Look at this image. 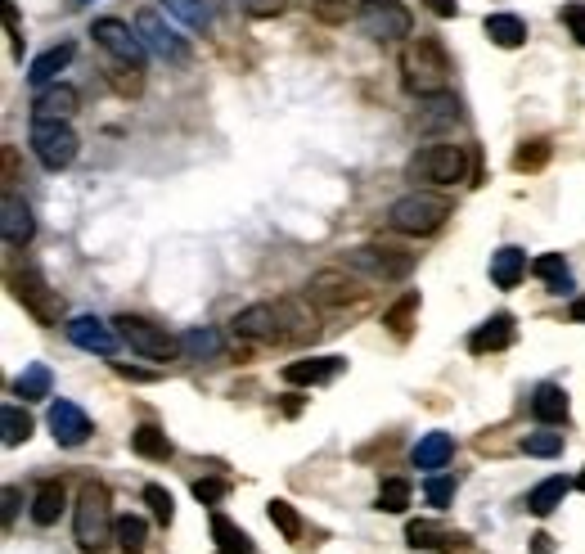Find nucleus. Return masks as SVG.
Instances as JSON below:
<instances>
[{
  "label": "nucleus",
  "instance_id": "nucleus-43",
  "mask_svg": "<svg viewBox=\"0 0 585 554\" xmlns=\"http://www.w3.org/2000/svg\"><path fill=\"white\" fill-rule=\"evenodd\" d=\"M558 19L567 23V32L576 37V46H585V0H567L563 10H558Z\"/></svg>",
  "mask_w": 585,
  "mask_h": 554
},
{
  "label": "nucleus",
  "instance_id": "nucleus-30",
  "mask_svg": "<svg viewBox=\"0 0 585 554\" xmlns=\"http://www.w3.org/2000/svg\"><path fill=\"white\" fill-rule=\"evenodd\" d=\"M131 451L144 455V460H171V451H176V446H171V437L162 433L158 424H140L131 433Z\"/></svg>",
  "mask_w": 585,
  "mask_h": 554
},
{
  "label": "nucleus",
  "instance_id": "nucleus-10",
  "mask_svg": "<svg viewBox=\"0 0 585 554\" xmlns=\"http://www.w3.org/2000/svg\"><path fill=\"white\" fill-rule=\"evenodd\" d=\"M117 334H122V343H131V352L149 356V361H176L185 347H180V338H171L167 329L149 325L144 316H117L113 320Z\"/></svg>",
  "mask_w": 585,
  "mask_h": 554
},
{
  "label": "nucleus",
  "instance_id": "nucleus-22",
  "mask_svg": "<svg viewBox=\"0 0 585 554\" xmlns=\"http://www.w3.org/2000/svg\"><path fill=\"white\" fill-rule=\"evenodd\" d=\"M567 392L558 388V383H540L536 392H531V415L540 419V424H567Z\"/></svg>",
  "mask_w": 585,
  "mask_h": 554
},
{
  "label": "nucleus",
  "instance_id": "nucleus-37",
  "mask_svg": "<svg viewBox=\"0 0 585 554\" xmlns=\"http://www.w3.org/2000/svg\"><path fill=\"white\" fill-rule=\"evenodd\" d=\"M266 514H270V523L279 527V536H284V541H297V536H302V514H297L288 500H270Z\"/></svg>",
  "mask_w": 585,
  "mask_h": 554
},
{
  "label": "nucleus",
  "instance_id": "nucleus-21",
  "mask_svg": "<svg viewBox=\"0 0 585 554\" xmlns=\"http://www.w3.org/2000/svg\"><path fill=\"white\" fill-rule=\"evenodd\" d=\"M450 455H455V442H450V433H423L419 446L410 451V460H414V469L437 473V469H446V464H450Z\"/></svg>",
  "mask_w": 585,
  "mask_h": 554
},
{
  "label": "nucleus",
  "instance_id": "nucleus-33",
  "mask_svg": "<svg viewBox=\"0 0 585 554\" xmlns=\"http://www.w3.org/2000/svg\"><path fill=\"white\" fill-rule=\"evenodd\" d=\"M113 541L122 545L126 554H140L144 545H149V523H144V518H135V514H122V518H117Z\"/></svg>",
  "mask_w": 585,
  "mask_h": 554
},
{
  "label": "nucleus",
  "instance_id": "nucleus-40",
  "mask_svg": "<svg viewBox=\"0 0 585 554\" xmlns=\"http://www.w3.org/2000/svg\"><path fill=\"white\" fill-rule=\"evenodd\" d=\"M522 451L549 460V455L563 451V433H527V437H522Z\"/></svg>",
  "mask_w": 585,
  "mask_h": 554
},
{
  "label": "nucleus",
  "instance_id": "nucleus-36",
  "mask_svg": "<svg viewBox=\"0 0 585 554\" xmlns=\"http://www.w3.org/2000/svg\"><path fill=\"white\" fill-rule=\"evenodd\" d=\"M0 428H5V446H18V442L32 437V419H27V410L14 406V401L0 410Z\"/></svg>",
  "mask_w": 585,
  "mask_h": 554
},
{
  "label": "nucleus",
  "instance_id": "nucleus-6",
  "mask_svg": "<svg viewBox=\"0 0 585 554\" xmlns=\"http://www.w3.org/2000/svg\"><path fill=\"white\" fill-rule=\"evenodd\" d=\"M450 217V199H441V194H405V199L392 203V212H387V221H392V230H401V235H432V230H441Z\"/></svg>",
  "mask_w": 585,
  "mask_h": 554
},
{
  "label": "nucleus",
  "instance_id": "nucleus-45",
  "mask_svg": "<svg viewBox=\"0 0 585 554\" xmlns=\"http://www.w3.org/2000/svg\"><path fill=\"white\" fill-rule=\"evenodd\" d=\"M225 491H230V482L225 478H198L194 482V500H203V505H221Z\"/></svg>",
  "mask_w": 585,
  "mask_h": 554
},
{
  "label": "nucleus",
  "instance_id": "nucleus-17",
  "mask_svg": "<svg viewBox=\"0 0 585 554\" xmlns=\"http://www.w3.org/2000/svg\"><path fill=\"white\" fill-rule=\"evenodd\" d=\"M509 343H513V316H509V311H495L486 325H477L473 334H468V352H477V356L504 352Z\"/></svg>",
  "mask_w": 585,
  "mask_h": 554
},
{
  "label": "nucleus",
  "instance_id": "nucleus-27",
  "mask_svg": "<svg viewBox=\"0 0 585 554\" xmlns=\"http://www.w3.org/2000/svg\"><path fill=\"white\" fill-rule=\"evenodd\" d=\"M567 491H572V482H567V478H545V482H536V487L527 491V509H531L536 518L554 514V509L567 500Z\"/></svg>",
  "mask_w": 585,
  "mask_h": 554
},
{
  "label": "nucleus",
  "instance_id": "nucleus-11",
  "mask_svg": "<svg viewBox=\"0 0 585 554\" xmlns=\"http://www.w3.org/2000/svg\"><path fill=\"white\" fill-rule=\"evenodd\" d=\"M90 37H95V46H104L108 55L117 59V64H126V68H144V55H149V46H144L140 32H131L122 19H95Z\"/></svg>",
  "mask_w": 585,
  "mask_h": 554
},
{
  "label": "nucleus",
  "instance_id": "nucleus-26",
  "mask_svg": "<svg viewBox=\"0 0 585 554\" xmlns=\"http://www.w3.org/2000/svg\"><path fill=\"white\" fill-rule=\"evenodd\" d=\"M482 28L500 50H518L522 41H527V23H522L518 14H486Z\"/></svg>",
  "mask_w": 585,
  "mask_h": 554
},
{
  "label": "nucleus",
  "instance_id": "nucleus-24",
  "mask_svg": "<svg viewBox=\"0 0 585 554\" xmlns=\"http://www.w3.org/2000/svg\"><path fill=\"white\" fill-rule=\"evenodd\" d=\"M459 122V104H455V95H432L428 104H423L419 113H414V127L419 131H441V127H455Z\"/></svg>",
  "mask_w": 585,
  "mask_h": 554
},
{
  "label": "nucleus",
  "instance_id": "nucleus-7",
  "mask_svg": "<svg viewBox=\"0 0 585 554\" xmlns=\"http://www.w3.org/2000/svg\"><path fill=\"white\" fill-rule=\"evenodd\" d=\"M284 325H306V316H297L288 302H257V307H243L234 316V334L252 338V343H284L288 329Z\"/></svg>",
  "mask_w": 585,
  "mask_h": 554
},
{
  "label": "nucleus",
  "instance_id": "nucleus-25",
  "mask_svg": "<svg viewBox=\"0 0 585 554\" xmlns=\"http://www.w3.org/2000/svg\"><path fill=\"white\" fill-rule=\"evenodd\" d=\"M63 505H68V491H63V482H41V491L32 496V523L36 527H54L63 514Z\"/></svg>",
  "mask_w": 585,
  "mask_h": 554
},
{
  "label": "nucleus",
  "instance_id": "nucleus-13",
  "mask_svg": "<svg viewBox=\"0 0 585 554\" xmlns=\"http://www.w3.org/2000/svg\"><path fill=\"white\" fill-rule=\"evenodd\" d=\"M68 338H72V347H81V352H95V356H113L117 352V325H108V320H99V316H72L68 325Z\"/></svg>",
  "mask_w": 585,
  "mask_h": 554
},
{
  "label": "nucleus",
  "instance_id": "nucleus-18",
  "mask_svg": "<svg viewBox=\"0 0 585 554\" xmlns=\"http://www.w3.org/2000/svg\"><path fill=\"white\" fill-rule=\"evenodd\" d=\"M342 356H315V361H293L284 365V383H293V388H315V383H329L333 374L342 370Z\"/></svg>",
  "mask_w": 585,
  "mask_h": 554
},
{
  "label": "nucleus",
  "instance_id": "nucleus-48",
  "mask_svg": "<svg viewBox=\"0 0 585 554\" xmlns=\"http://www.w3.org/2000/svg\"><path fill=\"white\" fill-rule=\"evenodd\" d=\"M441 554H464L468 550V536L464 532H441V545H437Z\"/></svg>",
  "mask_w": 585,
  "mask_h": 554
},
{
  "label": "nucleus",
  "instance_id": "nucleus-47",
  "mask_svg": "<svg viewBox=\"0 0 585 554\" xmlns=\"http://www.w3.org/2000/svg\"><path fill=\"white\" fill-rule=\"evenodd\" d=\"M306 5L315 10V19H324V23H342V19H347V5H351V0H306Z\"/></svg>",
  "mask_w": 585,
  "mask_h": 554
},
{
  "label": "nucleus",
  "instance_id": "nucleus-15",
  "mask_svg": "<svg viewBox=\"0 0 585 554\" xmlns=\"http://www.w3.org/2000/svg\"><path fill=\"white\" fill-rule=\"evenodd\" d=\"M45 419H50V433H54V442H59V446H81V442L90 437L86 410L72 406V401H54Z\"/></svg>",
  "mask_w": 585,
  "mask_h": 554
},
{
  "label": "nucleus",
  "instance_id": "nucleus-9",
  "mask_svg": "<svg viewBox=\"0 0 585 554\" xmlns=\"http://www.w3.org/2000/svg\"><path fill=\"white\" fill-rule=\"evenodd\" d=\"M356 23H360V32L374 41H401L414 32V19L401 0H360Z\"/></svg>",
  "mask_w": 585,
  "mask_h": 554
},
{
  "label": "nucleus",
  "instance_id": "nucleus-49",
  "mask_svg": "<svg viewBox=\"0 0 585 554\" xmlns=\"http://www.w3.org/2000/svg\"><path fill=\"white\" fill-rule=\"evenodd\" d=\"M423 5H428L437 19H455V14H459V0H423Z\"/></svg>",
  "mask_w": 585,
  "mask_h": 554
},
{
  "label": "nucleus",
  "instance_id": "nucleus-8",
  "mask_svg": "<svg viewBox=\"0 0 585 554\" xmlns=\"http://www.w3.org/2000/svg\"><path fill=\"white\" fill-rule=\"evenodd\" d=\"M9 289H14V298L23 302V311L36 320V325H59L63 298H59V289L45 284V275L36 271V266H18V271L9 275Z\"/></svg>",
  "mask_w": 585,
  "mask_h": 554
},
{
  "label": "nucleus",
  "instance_id": "nucleus-32",
  "mask_svg": "<svg viewBox=\"0 0 585 554\" xmlns=\"http://www.w3.org/2000/svg\"><path fill=\"white\" fill-rule=\"evenodd\" d=\"M50 383H54V379H50V365L36 361V365H27V370L14 379V392H18L23 401H41V397H50Z\"/></svg>",
  "mask_w": 585,
  "mask_h": 554
},
{
  "label": "nucleus",
  "instance_id": "nucleus-1",
  "mask_svg": "<svg viewBox=\"0 0 585 554\" xmlns=\"http://www.w3.org/2000/svg\"><path fill=\"white\" fill-rule=\"evenodd\" d=\"M450 64L446 46L437 37H410L401 50V77H405V91L419 95V100H432V95H446L450 91Z\"/></svg>",
  "mask_w": 585,
  "mask_h": 554
},
{
  "label": "nucleus",
  "instance_id": "nucleus-20",
  "mask_svg": "<svg viewBox=\"0 0 585 554\" xmlns=\"http://www.w3.org/2000/svg\"><path fill=\"white\" fill-rule=\"evenodd\" d=\"M77 104H81V95H77V86H45V91H36V100H32V113L36 118H63L68 122L72 113H77Z\"/></svg>",
  "mask_w": 585,
  "mask_h": 554
},
{
  "label": "nucleus",
  "instance_id": "nucleus-19",
  "mask_svg": "<svg viewBox=\"0 0 585 554\" xmlns=\"http://www.w3.org/2000/svg\"><path fill=\"white\" fill-rule=\"evenodd\" d=\"M72 55H77V46H72V41H59V46H50L45 55L32 59V68H27V82H32L36 91H45V86H50L54 77H59L63 68L72 64Z\"/></svg>",
  "mask_w": 585,
  "mask_h": 554
},
{
  "label": "nucleus",
  "instance_id": "nucleus-23",
  "mask_svg": "<svg viewBox=\"0 0 585 554\" xmlns=\"http://www.w3.org/2000/svg\"><path fill=\"white\" fill-rule=\"evenodd\" d=\"M527 275V253L522 248H500V253H491V280L495 289H518V280Z\"/></svg>",
  "mask_w": 585,
  "mask_h": 554
},
{
  "label": "nucleus",
  "instance_id": "nucleus-2",
  "mask_svg": "<svg viewBox=\"0 0 585 554\" xmlns=\"http://www.w3.org/2000/svg\"><path fill=\"white\" fill-rule=\"evenodd\" d=\"M117 532V518L108 509V491L99 482H86L77 496V509H72V536L86 554H99Z\"/></svg>",
  "mask_w": 585,
  "mask_h": 554
},
{
  "label": "nucleus",
  "instance_id": "nucleus-42",
  "mask_svg": "<svg viewBox=\"0 0 585 554\" xmlns=\"http://www.w3.org/2000/svg\"><path fill=\"white\" fill-rule=\"evenodd\" d=\"M423 496H428L432 509H446L450 500H455V478H441V473H432L428 487H423Z\"/></svg>",
  "mask_w": 585,
  "mask_h": 554
},
{
  "label": "nucleus",
  "instance_id": "nucleus-52",
  "mask_svg": "<svg viewBox=\"0 0 585 554\" xmlns=\"http://www.w3.org/2000/svg\"><path fill=\"white\" fill-rule=\"evenodd\" d=\"M117 374H122V379H135V383L153 379V374H144V370H131V365H117Z\"/></svg>",
  "mask_w": 585,
  "mask_h": 554
},
{
  "label": "nucleus",
  "instance_id": "nucleus-12",
  "mask_svg": "<svg viewBox=\"0 0 585 554\" xmlns=\"http://www.w3.org/2000/svg\"><path fill=\"white\" fill-rule=\"evenodd\" d=\"M135 32H140V41L158 59H167V64H176V68L189 64V46L176 37V28H171V23L162 19L158 10H140V19H135Z\"/></svg>",
  "mask_w": 585,
  "mask_h": 554
},
{
  "label": "nucleus",
  "instance_id": "nucleus-39",
  "mask_svg": "<svg viewBox=\"0 0 585 554\" xmlns=\"http://www.w3.org/2000/svg\"><path fill=\"white\" fill-rule=\"evenodd\" d=\"M144 505L153 509V518H158L162 527H167L171 518H176V500H171V491H167V487H158V482H149V487H144Z\"/></svg>",
  "mask_w": 585,
  "mask_h": 554
},
{
  "label": "nucleus",
  "instance_id": "nucleus-14",
  "mask_svg": "<svg viewBox=\"0 0 585 554\" xmlns=\"http://www.w3.org/2000/svg\"><path fill=\"white\" fill-rule=\"evenodd\" d=\"M306 293H311L320 307H347V302H360V298H365V289H360V284L347 275V266H342V271H320V275H311Z\"/></svg>",
  "mask_w": 585,
  "mask_h": 554
},
{
  "label": "nucleus",
  "instance_id": "nucleus-51",
  "mask_svg": "<svg viewBox=\"0 0 585 554\" xmlns=\"http://www.w3.org/2000/svg\"><path fill=\"white\" fill-rule=\"evenodd\" d=\"M531 541H536V545H531V554H554V536H549V532H536Z\"/></svg>",
  "mask_w": 585,
  "mask_h": 554
},
{
  "label": "nucleus",
  "instance_id": "nucleus-38",
  "mask_svg": "<svg viewBox=\"0 0 585 554\" xmlns=\"http://www.w3.org/2000/svg\"><path fill=\"white\" fill-rule=\"evenodd\" d=\"M410 496H414V487L405 478H387L383 487H378V509H383V514H401V509L410 505Z\"/></svg>",
  "mask_w": 585,
  "mask_h": 554
},
{
  "label": "nucleus",
  "instance_id": "nucleus-50",
  "mask_svg": "<svg viewBox=\"0 0 585 554\" xmlns=\"http://www.w3.org/2000/svg\"><path fill=\"white\" fill-rule=\"evenodd\" d=\"M14 514H18V487H5V527H14Z\"/></svg>",
  "mask_w": 585,
  "mask_h": 554
},
{
  "label": "nucleus",
  "instance_id": "nucleus-4",
  "mask_svg": "<svg viewBox=\"0 0 585 554\" xmlns=\"http://www.w3.org/2000/svg\"><path fill=\"white\" fill-rule=\"evenodd\" d=\"M342 266L365 275V280H374V284H396L414 271V257L405 253V248H392V244H360L342 257Z\"/></svg>",
  "mask_w": 585,
  "mask_h": 554
},
{
  "label": "nucleus",
  "instance_id": "nucleus-46",
  "mask_svg": "<svg viewBox=\"0 0 585 554\" xmlns=\"http://www.w3.org/2000/svg\"><path fill=\"white\" fill-rule=\"evenodd\" d=\"M288 0H239V10L248 14V19H279L284 14Z\"/></svg>",
  "mask_w": 585,
  "mask_h": 554
},
{
  "label": "nucleus",
  "instance_id": "nucleus-34",
  "mask_svg": "<svg viewBox=\"0 0 585 554\" xmlns=\"http://www.w3.org/2000/svg\"><path fill=\"white\" fill-rule=\"evenodd\" d=\"M180 347L194 361H212V356H221V334L216 329H189V334H180Z\"/></svg>",
  "mask_w": 585,
  "mask_h": 554
},
{
  "label": "nucleus",
  "instance_id": "nucleus-3",
  "mask_svg": "<svg viewBox=\"0 0 585 554\" xmlns=\"http://www.w3.org/2000/svg\"><path fill=\"white\" fill-rule=\"evenodd\" d=\"M27 145H32V154L41 158L45 172H63V167H72L81 140H77V131H72L63 118H32Z\"/></svg>",
  "mask_w": 585,
  "mask_h": 554
},
{
  "label": "nucleus",
  "instance_id": "nucleus-44",
  "mask_svg": "<svg viewBox=\"0 0 585 554\" xmlns=\"http://www.w3.org/2000/svg\"><path fill=\"white\" fill-rule=\"evenodd\" d=\"M405 541H410L414 550H437V545H441V532H437L432 523H410V527H405Z\"/></svg>",
  "mask_w": 585,
  "mask_h": 554
},
{
  "label": "nucleus",
  "instance_id": "nucleus-28",
  "mask_svg": "<svg viewBox=\"0 0 585 554\" xmlns=\"http://www.w3.org/2000/svg\"><path fill=\"white\" fill-rule=\"evenodd\" d=\"M162 14L185 23V28H194V32L212 28V5H207V0H162Z\"/></svg>",
  "mask_w": 585,
  "mask_h": 554
},
{
  "label": "nucleus",
  "instance_id": "nucleus-35",
  "mask_svg": "<svg viewBox=\"0 0 585 554\" xmlns=\"http://www.w3.org/2000/svg\"><path fill=\"white\" fill-rule=\"evenodd\" d=\"M414 316H419V293H405L396 307L383 311V325L392 329L396 338H405V334H410V320H414Z\"/></svg>",
  "mask_w": 585,
  "mask_h": 554
},
{
  "label": "nucleus",
  "instance_id": "nucleus-54",
  "mask_svg": "<svg viewBox=\"0 0 585 554\" xmlns=\"http://www.w3.org/2000/svg\"><path fill=\"white\" fill-rule=\"evenodd\" d=\"M576 487H581V491H585V469H581V478H576Z\"/></svg>",
  "mask_w": 585,
  "mask_h": 554
},
{
  "label": "nucleus",
  "instance_id": "nucleus-16",
  "mask_svg": "<svg viewBox=\"0 0 585 554\" xmlns=\"http://www.w3.org/2000/svg\"><path fill=\"white\" fill-rule=\"evenodd\" d=\"M5 217H0V230H5V248H27L32 244V235H36V221H32V208H27L18 194H5Z\"/></svg>",
  "mask_w": 585,
  "mask_h": 554
},
{
  "label": "nucleus",
  "instance_id": "nucleus-41",
  "mask_svg": "<svg viewBox=\"0 0 585 554\" xmlns=\"http://www.w3.org/2000/svg\"><path fill=\"white\" fill-rule=\"evenodd\" d=\"M545 158H549V145L545 140H531V145H522L518 154H513V167H518V172H536V167H545Z\"/></svg>",
  "mask_w": 585,
  "mask_h": 554
},
{
  "label": "nucleus",
  "instance_id": "nucleus-29",
  "mask_svg": "<svg viewBox=\"0 0 585 554\" xmlns=\"http://www.w3.org/2000/svg\"><path fill=\"white\" fill-rule=\"evenodd\" d=\"M212 541H216V554H257L252 550V536L243 527H234L225 514H212Z\"/></svg>",
  "mask_w": 585,
  "mask_h": 554
},
{
  "label": "nucleus",
  "instance_id": "nucleus-55",
  "mask_svg": "<svg viewBox=\"0 0 585 554\" xmlns=\"http://www.w3.org/2000/svg\"><path fill=\"white\" fill-rule=\"evenodd\" d=\"M72 5H86V0H72Z\"/></svg>",
  "mask_w": 585,
  "mask_h": 554
},
{
  "label": "nucleus",
  "instance_id": "nucleus-5",
  "mask_svg": "<svg viewBox=\"0 0 585 554\" xmlns=\"http://www.w3.org/2000/svg\"><path fill=\"white\" fill-rule=\"evenodd\" d=\"M405 176L410 181H428V185H459L468 176V158L459 145H423L410 154Z\"/></svg>",
  "mask_w": 585,
  "mask_h": 554
},
{
  "label": "nucleus",
  "instance_id": "nucleus-31",
  "mask_svg": "<svg viewBox=\"0 0 585 554\" xmlns=\"http://www.w3.org/2000/svg\"><path fill=\"white\" fill-rule=\"evenodd\" d=\"M531 271H536L540 280L549 284V293H567V289H572V266L563 262V253H545V257H536V262H531Z\"/></svg>",
  "mask_w": 585,
  "mask_h": 554
},
{
  "label": "nucleus",
  "instance_id": "nucleus-53",
  "mask_svg": "<svg viewBox=\"0 0 585 554\" xmlns=\"http://www.w3.org/2000/svg\"><path fill=\"white\" fill-rule=\"evenodd\" d=\"M572 320H581V325H585V298L572 302Z\"/></svg>",
  "mask_w": 585,
  "mask_h": 554
}]
</instances>
